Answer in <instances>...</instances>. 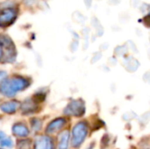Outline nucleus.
<instances>
[{"mask_svg": "<svg viewBox=\"0 0 150 149\" xmlns=\"http://www.w3.org/2000/svg\"><path fill=\"white\" fill-rule=\"evenodd\" d=\"M6 76H7V74H6L5 72H4V71L0 72V85L5 81Z\"/></svg>", "mask_w": 150, "mask_h": 149, "instance_id": "12", "label": "nucleus"}, {"mask_svg": "<svg viewBox=\"0 0 150 149\" xmlns=\"http://www.w3.org/2000/svg\"><path fill=\"white\" fill-rule=\"evenodd\" d=\"M17 12L13 9H5L0 12V26L4 27L13 23L16 18Z\"/></svg>", "mask_w": 150, "mask_h": 149, "instance_id": "3", "label": "nucleus"}, {"mask_svg": "<svg viewBox=\"0 0 150 149\" xmlns=\"http://www.w3.org/2000/svg\"><path fill=\"white\" fill-rule=\"evenodd\" d=\"M84 112V106L81 101H73L65 110V113L68 115L80 116Z\"/></svg>", "mask_w": 150, "mask_h": 149, "instance_id": "4", "label": "nucleus"}, {"mask_svg": "<svg viewBox=\"0 0 150 149\" xmlns=\"http://www.w3.org/2000/svg\"><path fill=\"white\" fill-rule=\"evenodd\" d=\"M12 133L17 135V136H19V137H25L28 135L29 133V131L27 129V127L23 125V124H16L13 127H12Z\"/></svg>", "mask_w": 150, "mask_h": 149, "instance_id": "8", "label": "nucleus"}, {"mask_svg": "<svg viewBox=\"0 0 150 149\" xmlns=\"http://www.w3.org/2000/svg\"><path fill=\"white\" fill-rule=\"evenodd\" d=\"M2 54H3V51H2V47L0 46V58L2 57Z\"/></svg>", "mask_w": 150, "mask_h": 149, "instance_id": "13", "label": "nucleus"}, {"mask_svg": "<svg viewBox=\"0 0 150 149\" xmlns=\"http://www.w3.org/2000/svg\"><path fill=\"white\" fill-rule=\"evenodd\" d=\"M18 105H18V102H16V101H10V102H6V103L1 105L0 109L4 112H5V113L11 114V113L16 112V110L18 109Z\"/></svg>", "mask_w": 150, "mask_h": 149, "instance_id": "7", "label": "nucleus"}, {"mask_svg": "<svg viewBox=\"0 0 150 149\" xmlns=\"http://www.w3.org/2000/svg\"><path fill=\"white\" fill-rule=\"evenodd\" d=\"M69 141V133L68 131H64L59 138V149H68Z\"/></svg>", "mask_w": 150, "mask_h": 149, "instance_id": "9", "label": "nucleus"}, {"mask_svg": "<svg viewBox=\"0 0 150 149\" xmlns=\"http://www.w3.org/2000/svg\"><path fill=\"white\" fill-rule=\"evenodd\" d=\"M65 124V120L63 119H55L54 121H52L47 128V133H54L55 132H57L58 130H60L63 125Z\"/></svg>", "mask_w": 150, "mask_h": 149, "instance_id": "6", "label": "nucleus"}, {"mask_svg": "<svg viewBox=\"0 0 150 149\" xmlns=\"http://www.w3.org/2000/svg\"><path fill=\"white\" fill-rule=\"evenodd\" d=\"M2 136H3V135H2V133H0V140H1V138H2Z\"/></svg>", "mask_w": 150, "mask_h": 149, "instance_id": "14", "label": "nucleus"}, {"mask_svg": "<svg viewBox=\"0 0 150 149\" xmlns=\"http://www.w3.org/2000/svg\"><path fill=\"white\" fill-rule=\"evenodd\" d=\"M0 144L2 147H6V148H11L12 146V142H11V140L10 138H6V139L2 140Z\"/></svg>", "mask_w": 150, "mask_h": 149, "instance_id": "11", "label": "nucleus"}, {"mask_svg": "<svg viewBox=\"0 0 150 149\" xmlns=\"http://www.w3.org/2000/svg\"><path fill=\"white\" fill-rule=\"evenodd\" d=\"M28 86V82L23 78H12L5 80L0 86V91L2 94L7 97L14 96L18 91L23 90Z\"/></svg>", "mask_w": 150, "mask_h": 149, "instance_id": "1", "label": "nucleus"}, {"mask_svg": "<svg viewBox=\"0 0 150 149\" xmlns=\"http://www.w3.org/2000/svg\"><path fill=\"white\" fill-rule=\"evenodd\" d=\"M34 149H53V142L48 137H40L35 141Z\"/></svg>", "mask_w": 150, "mask_h": 149, "instance_id": "5", "label": "nucleus"}, {"mask_svg": "<svg viewBox=\"0 0 150 149\" xmlns=\"http://www.w3.org/2000/svg\"><path fill=\"white\" fill-rule=\"evenodd\" d=\"M72 145L76 148L79 147L84 141L87 135V126L84 122H80L75 126L72 132Z\"/></svg>", "mask_w": 150, "mask_h": 149, "instance_id": "2", "label": "nucleus"}, {"mask_svg": "<svg viewBox=\"0 0 150 149\" xmlns=\"http://www.w3.org/2000/svg\"><path fill=\"white\" fill-rule=\"evenodd\" d=\"M25 110V112H29L30 111H33L34 110V105L33 104H31V102H27L25 101V104L23 105V110Z\"/></svg>", "mask_w": 150, "mask_h": 149, "instance_id": "10", "label": "nucleus"}]
</instances>
